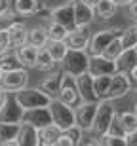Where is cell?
I'll return each mask as SVG.
<instances>
[{
  "label": "cell",
  "instance_id": "6da1fadb",
  "mask_svg": "<svg viewBox=\"0 0 137 146\" xmlns=\"http://www.w3.org/2000/svg\"><path fill=\"white\" fill-rule=\"evenodd\" d=\"M114 118H116V108H114V104H112V101L101 99L97 103V112H95L92 133L95 137H101V135H105V133H109Z\"/></svg>",
  "mask_w": 137,
  "mask_h": 146
},
{
  "label": "cell",
  "instance_id": "7a4b0ae2",
  "mask_svg": "<svg viewBox=\"0 0 137 146\" xmlns=\"http://www.w3.org/2000/svg\"><path fill=\"white\" fill-rule=\"evenodd\" d=\"M48 106H49V112H51V119H53V123L57 125L61 131L69 129L71 125L76 123L74 106H69V104H65L63 101H59L57 97L51 99V103H49Z\"/></svg>",
  "mask_w": 137,
  "mask_h": 146
},
{
  "label": "cell",
  "instance_id": "3957f363",
  "mask_svg": "<svg viewBox=\"0 0 137 146\" xmlns=\"http://www.w3.org/2000/svg\"><path fill=\"white\" fill-rule=\"evenodd\" d=\"M15 97L25 110L36 108V106H48L51 103V97L44 89H40V87H29L27 86V87H23L21 91H15Z\"/></svg>",
  "mask_w": 137,
  "mask_h": 146
},
{
  "label": "cell",
  "instance_id": "277c9868",
  "mask_svg": "<svg viewBox=\"0 0 137 146\" xmlns=\"http://www.w3.org/2000/svg\"><path fill=\"white\" fill-rule=\"evenodd\" d=\"M63 70L72 76H78L82 72H88L90 65V53L86 49H69L67 57L63 59Z\"/></svg>",
  "mask_w": 137,
  "mask_h": 146
},
{
  "label": "cell",
  "instance_id": "5b68a950",
  "mask_svg": "<svg viewBox=\"0 0 137 146\" xmlns=\"http://www.w3.org/2000/svg\"><path fill=\"white\" fill-rule=\"evenodd\" d=\"M57 99L63 101L69 106H76L80 103V93H78V86H76V76L69 74V72H61V84H59V93Z\"/></svg>",
  "mask_w": 137,
  "mask_h": 146
},
{
  "label": "cell",
  "instance_id": "8992f818",
  "mask_svg": "<svg viewBox=\"0 0 137 146\" xmlns=\"http://www.w3.org/2000/svg\"><path fill=\"white\" fill-rule=\"evenodd\" d=\"M0 86L8 93L21 91L23 87L29 86V68H13V70H4L0 78Z\"/></svg>",
  "mask_w": 137,
  "mask_h": 146
},
{
  "label": "cell",
  "instance_id": "52a82bcc",
  "mask_svg": "<svg viewBox=\"0 0 137 146\" xmlns=\"http://www.w3.org/2000/svg\"><path fill=\"white\" fill-rule=\"evenodd\" d=\"M23 116H25V108L21 106V103L17 101L15 93L6 95V101L0 106V121H8V123H21Z\"/></svg>",
  "mask_w": 137,
  "mask_h": 146
},
{
  "label": "cell",
  "instance_id": "ba28073f",
  "mask_svg": "<svg viewBox=\"0 0 137 146\" xmlns=\"http://www.w3.org/2000/svg\"><path fill=\"white\" fill-rule=\"evenodd\" d=\"M99 101H80L74 106V116H76V125H80L84 133H92L95 112H97Z\"/></svg>",
  "mask_w": 137,
  "mask_h": 146
},
{
  "label": "cell",
  "instance_id": "9c48e42d",
  "mask_svg": "<svg viewBox=\"0 0 137 146\" xmlns=\"http://www.w3.org/2000/svg\"><path fill=\"white\" fill-rule=\"evenodd\" d=\"M120 33H122L120 27H109V29H101V31H97V33L90 38V46H88L86 51H88L90 55L103 53V49L109 46V42L112 40V38H116Z\"/></svg>",
  "mask_w": 137,
  "mask_h": 146
},
{
  "label": "cell",
  "instance_id": "30bf717a",
  "mask_svg": "<svg viewBox=\"0 0 137 146\" xmlns=\"http://www.w3.org/2000/svg\"><path fill=\"white\" fill-rule=\"evenodd\" d=\"M132 89H133V84H132L130 74L118 70V72L112 74V80H110V87H109V93H107V99H109V101L122 99V97H126Z\"/></svg>",
  "mask_w": 137,
  "mask_h": 146
},
{
  "label": "cell",
  "instance_id": "8fae6325",
  "mask_svg": "<svg viewBox=\"0 0 137 146\" xmlns=\"http://www.w3.org/2000/svg\"><path fill=\"white\" fill-rule=\"evenodd\" d=\"M88 72L92 76H103V74H114V72H118V68H116L114 59H109V57L99 53V55H90Z\"/></svg>",
  "mask_w": 137,
  "mask_h": 146
},
{
  "label": "cell",
  "instance_id": "7c38bea8",
  "mask_svg": "<svg viewBox=\"0 0 137 146\" xmlns=\"http://www.w3.org/2000/svg\"><path fill=\"white\" fill-rule=\"evenodd\" d=\"M49 19L51 21H57L61 23L63 27H67L69 31L74 29V4L72 2H67L63 6H57L53 10H49Z\"/></svg>",
  "mask_w": 137,
  "mask_h": 146
},
{
  "label": "cell",
  "instance_id": "4fadbf2b",
  "mask_svg": "<svg viewBox=\"0 0 137 146\" xmlns=\"http://www.w3.org/2000/svg\"><path fill=\"white\" fill-rule=\"evenodd\" d=\"M23 121H25V123L34 125V127H44V125L53 123V119H51V112H49V106H36V108L25 110Z\"/></svg>",
  "mask_w": 137,
  "mask_h": 146
},
{
  "label": "cell",
  "instance_id": "5bb4252c",
  "mask_svg": "<svg viewBox=\"0 0 137 146\" xmlns=\"http://www.w3.org/2000/svg\"><path fill=\"white\" fill-rule=\"evenodd\" d=\"M90 38L92 36L88 34V27H74L67 33L65 42L69 49H88Z\"/></svg>",
  "mask_w": 137,
  "mask_h": 146
},
{
  "label": "cell",
  "instance_id": "9a60e30c",
  "mask_svg": "<svg viewBox=\"0 0 137 146\" xmlns=\"http://www.w3.org/2000/svg\"><path fill=\"white\" fill-rule=\"evenodd\" d=\"M74 27H90L95 19V10L84 0H74Z\"/></svg>",
  "mask_w": 137,
  "mask_h": 146
},
{
  "label": "cell",
  "instance_id": "2e32d148",
  "mask_svg": "<svg viewBox=\"0 0 137 146\" xmlns=\"http://www.w3.org/2000/svg\"><path fill=\"white\" fill-rule=\"evenodd\" d=\"M76 86L80 93V101H99L95 87H93V76L90 72H82L76 76Z\"/></svg>",
  "mask_w": 137,
  "mask_h": 146
},
{
  "label": "cell",
  "instance_id": "e0dca14e",
  "mask_svg": "<svg viewBox=\"0 0 137 146\" xmlns=\"http://www.w3.org/2000/svg\"><path fill=\"white\" fill-rule=\"evenodd\" d=\"M19 129H21V123L0 121V146H19L17 142Z\"/></svg>",
  "mask_w": 137,
  "mask_h": 146
},
{
  "label": "cell",
  "instance_id": "ac0fdd59",
  "mask_svg": "<svg viewBox=\"0 0 137 146\" xmlns=\"http://www.w3.org/2000/svg\"><path fill=\"white\" fill-rule=\"evenodd\" d=\"M8 31H10L11 48H19V46H23V44L29 42V29H27V25H25L23 21H19V19H17V21L13 23Z\"/></svg>",
  "mask_w": 137,
  "mask_h": 146
},
{
  "label": "cell",
  "instance_id": "d6986e66",
  "mask_svg": "<svg viewBox=\"0 0 137 146\" xmlns=\"http://www.w3.org/2000/svg\"><path fill=\"white\" fill-rule=\"evenodd\" d=\"M17 142H19V146H38V127L21 121Z\"/></svg>",
  "mask_w": 137,
  "mask_h": 146
},
{
  "label": "cell",
  "instance_id": "ffe728a7",
  "mask_svg": "<svg viewBox=\"0 0 137 146\" xmlns=\"http://www.w3.org/2000/svg\"><path fill=\"white\" fill-rule=\"evenodd\" d=\"M116 68L120 72H130L133 66L137 65V46L135 48L122 49V53L116 57Z\"/></svg>",
  "mask_w": 137,
  "mask_h": 146
},
{
  "label": "cell",
  "instance_id": "44dd1931",
  "mask_svg": "<svg viewBox=\"0 0 137 146\" xmlns=\"http://www.w3.org/2000/svg\"><path fill=\"white\" fill-rule=\"evenodd\" d=\"M61 133H63V131H61L55 123L38 127V146H55L57 137H59Z\"/></svg>",
  "mask_w": 137,
  "mask_h": 146
},
{
  "label": "cell",
  "instance_id": "7402d4cb",
  "mask_svg": "<svg viewBox=\"0 0 137 146\" xmlns=\"http://www.w3.org/2000/svg\"><path fill=\"white\" fill-rule=\"evenodd\" d=\"M17 49V55H19V61H21V65L25 66V68H34V65H36V53H38V48L36 46H33V44H23V46H19Z\"/></svg>",
  "mask_w": 137,
  "mask_h": 146
},
{
  "label": "cell",
  "instance_id": "603a6c76",
  "mask_svg": "<svg viewBox=\"0 0 137 146\" xmlns=\"http://www.w3.org/2000/svg\"><path fill=\"white\" fill-rule=\"evenodd\" d=\"M0 66L2 70H13V68H23L19 55H17L15 48H8L4 51H0Z\"/></svg>",
  "mask_w": 137,
  "mask_h": 146
},
{
  "label": "cell",
  "instance_id": "cb8c5ba5",
  "mask_svg": "<svg viewBox=\"0 0 137 146\" xmlns=\"http://www.w3.org/2000/svg\"><path fill=\"white\" fill-rule=\"evenodd\" d=\"M59 84H61V72L49 70V74L44 76L42 82H40V89H44L49 97L53 99V97H57V93H59Z\"/></svg>",
  "mask_w": 137,
  "mask_h": 146
},
{
  "label": "cell",
  "instance_id": "d4e9b609",
  "mask_svg": "<svg viewBox=\"0 0 137 146\" xmlns=\"http://www.w3.org/2000/svg\"><path fill=\"white\" fill-rule=\"evenodd\" d=\"M13 10L19 17H29L40 11V0H15Z\"/></svg>",
  "mask_w": 137,
  "mask_h": 146
},
{
  "label": "cell",
  "instance_id": "484cf974",
  "mask_svg": "<svg viewBox=\"0 0 137 146\" xmlns=\"http://www.w3.org/2000/svg\"><path fill=\"white\" fill-rule=\"evenodd\" d=\"M55 59L51 57V53L48 51V48H38V53H36V65H34V68L40 72H49L55 68Z\"/></svg>",
  "mask_w": 137,
  "mask_h": 146
},
{
  "label": "cell",
  "instance_id": "4316f807",
  "mask_svg": "<svg viewBox=\"0 0 137 146\" xmlns=\"http://www.w3.org/2000/svg\"><path fill=\"white\" fill-rule=\"evenodd\" d=\"M46 48H48V51L51 53V57L55 59L57 65H61L63 59L67 57V53H69V46H67L65 40H49L46 44Z\"/></svg>",
  "mask_w": 137,
  "mask_h": 146
},
{
  "label": "cell",
  "instance_id": "83f0119b",
  "mask_svg": "<svg viewBox=\"0 0 137 146\" xmlns=\"http://www.w3.org/2000/svg\"><path fill=\"white\" fill-rule=\"evenodd\" d=\"M116 121L122 127L124 133H132L133 129H137V116L133 114V110H122L116 112Z\"/></svg>",
  "mask_w": 137,
  "mask_h": 146
},
{
  "label": "cell",
  "instance_id": "f1b7e54d",
  "mask_svg": "<svg viewBox=\"0 0 137 146\" xmlns=\"http://www.w3.org/2000/svg\"><path fill=\"white\" fill-rule=\"evenodd\" d=\"M116 11H118V6L114 4V0H101L97 6H95V17L99 19H112L116 15Z\"/></svg>",
  "mask_w": 137,
  "mask_h": 146
},
{
  "label": "cell",
  "instance_id": "f546056e",
  "mask_svg": "<svg viewBox=\"0 0 137 146\" xmlns=\"http://www.w3.org/2000/svg\"><path fill=\"white\" fill-rule=\"evenodd\" d=\"M110 80H112V74H103V76H93V87H95V93H97V99H107V93H109L110 87Z\"/></svg>",
  "mask_w": 137,
  "mask_h": 146
},
{
  "label": "cell",
  "instance_id": "4dcf8cb0",
  "mask_svg": "<svg viewBox=\"0 0 137 146\" xmlns=\"http://www.w3.org/2000/svg\"><path fill=\"white\" fill-rule=\"evenodd\" d=\"M48 42H49L48 31H46L44 27L29 29V44H33V46H36V48H44Z\"/></svg>",
  "mask_w": 137,
  "mask_h": 146
},
{
  "label": "cell",
  "instance_id": "1f68e13d",
  "mask_svg": "<svg viewBox=\"0 0 137 146\" xmlns=\"http://www.w3.org/2000/svg\"><path fill=\"white\" fill-rule=\"evenodd\" d=\"M120 38H122V46H124V49L135 48L137 46V27H135V23H133L132 27H128V29H122Z\"/></svg>",
  "mask_w": 137,
  "mask_h": 146
},
{
  "label": "cell",
  "instance_id": "d6a6232c",
  "mask_svg": "<svg viewBox=\"0 0 137 146\" xmlns=\"http://www.w3.org/2000/svg\"><path fill=\"white\" fill-rule=\"evenodd\" d=\"M46 31H48L49 40H65L67 33H69V29L63 27V25L57 23V21H49V25L46 27Z\"/></svg>",
  "mask_w": 137,
  "mask_h": 146
},
{
  "label": "cell",
  "instance_id": "836d02e7",
  "mask_svg": "<svg viewBox=\"0 0 137 146\" xmlns=\"http://www.w3.org/2000/svg\"><path fill=\"white\" fill-rule=\"evenodd\" d=\"M122 49H124V46H122V38H120V34H118L116 38H112V40L109 42V46L103 49L101 55L109 57V59H116V57L122 53Z\"/></svg>",
  "mask_w": 137,
  "mask_h": 146
},
{
  "label": "cell",
  "instance_id": "e575fe53",
  "mask_svg": "<svg viewBox=\"0 0 137 146\" xmlns=\"http://www.w3.org/2000/svg\"><path fill=\"white\" fill-rule=\"evenodd\" d=\"M99 142L105 146H128L126 135H114V133H105L99 137Z\"/></svg>",
  "mask_w": 137,
  "mask_h": 146
},
{
  "label": "cell",
  "instance_id": "d590c367",
  "mask_svg": "<svg viewBox=\"0 0 137 146\" xmlns=\"http://www.w3.org/2000/svg\"><path fill=\"white\" fill-rule=\"evenodd\" d=\"M17 13H15V10H6V11H2L0 13V29H10L13 23L17 21Z\"/></svg>",
  "mask_w": 137,
  "mask_h": 146
},
{
  "label": "cell",
  "instance_id": "8d00e7d4",
  "mask_svg": "<svg viewBox=\"0 0 137 146\" xmlns=\"http://www.w3.org/2000/svg\"><path fill=\"white\" fill-rule=\"evenodd\" d=\"M65 133L69 137H71L72 139V142H74V146H78L80 144V142H82V139H84V129L82 127H80V125H71V127H69V129H65Z\"/></svg>",
  "mask_w": 137,
  "mask_h": 146
},
{
  "label": "cell",
  "instance_id": "74e56055",
  "mask_svg": "<svg viewBox=\"0 0 137 146\" xmlns=\"http://www.w3.org/2000/svg\"><path fill=\"white\" fill-rule=\"evenodd\" d=\"M67 2H74V0H40V10H53V8H57V6H63L67 4Z\"/></svg>",
  "mask_w": 137,
  "mask_h": 146
},
{
  "label": "cell",
  "instance_id": "f35d334b",
  "mask_svg": "<svg viewBox=\"0 0 137 146\" xmlns=\"http://www.w3.org/2000/svg\"><path fill=\"white\" fill-rule=\"evenodd\" d=\"M11 48V42H10V31L8 29H0V51Z\"/></svg>",
  "mask_w": 137,
  "mask_h": 146
},
{
  "label": "cell",
  "instance_id": "ab89813d",
  "mask_svg": "<svg viewBox=\"0 0 137 146\" xmlns=\"http://www.w3.org/2000/svg\"><path fill=\"white\" fill-rule=\"evenodd\" d=\"M55 146H74V142H72V139L67 135L65 131H63V133L57 137V142H55Z\"/></svg>",
  "mask_w": 137,
  "mask_h": 146
},
{
  "label": "cell",
  "instance_id": "60d3db41",
  "mask_svg": "<svg viewBox=\"0 0 137 146\" xmlns=\"http://www.w3.org/2000/svg\"><path fill=\"white\" fill-rule=\"evenodd\" d=\"M126 142L128 146H137V129H133L132 133H126Z\"/></svg>",
  "mask_w": 137,
  "mask_h": 146
},
{
  "label": "cell",
  "instance_id": "b9f144b4",
  "mask_svg": "<svg viewBox=\"0 0 137 146\" xmlns=\"http://www.w3.org/2000/svg\"><path fill=\"white\" fill-rule=\"evenodd\" d=\"M128 11H130V15L133 17V21H137V0H133L132 4L128 6Z\"/></svg>",
  "mask_w": 137,
  "mask_h": 146
},
{
  "label": "cell",
  "instance_id": "7bdbcfd3",
  "mask_svg": "<svg viewBox=\"0 0 137 146\" xmlns=\"http://www.w3.org/2000/svg\"><path fill=\"white\" fill-rule=\"evenodd\" d=\"M128 74H130V78H132V84H133V87H137V65L133 66L132 70L128 72Z\"/></svg>",
  "mask_w": 137,
  "mask_h": 146
},
{
  "label": "cell",
  "instance_id": "ee69618b",
  "mask_svg": "<svg viewBox=\"0 0 137 146\" xmlns=\"http://www.w3.org/2000/svg\"><path fill=\"white\" fill-rule=\"evenodd\" d=\"M11 6H10V0H0V13L6 10H10Z\"/></svg>",
  "mask_w": 137,
  "mask_h": 146
},
{
  "label": "cell",
  "instance_id": "f6af8a7d",
  "mask_svg": "<svg viewBox=\"0 0 137 146\" xmlns=\"http://www.w3.org/2000/svg\"><path fill=\"white\" fill-rule=\"evenodd\" d=\"M6 95H8V91H6L4 87L0 86V106H2V103H4V101H6Z\"/></svg>",
  "mask_w": 137,
  "mask_h": 146
},
{
  "label": "cell",
  "instance_id": "bcb514c9",
  "mask_svg": "<svg viewBox=\"0 0 137 146\" xmlns=\"http://www.w3.org/2000/svg\"><path fill=\"white\" fill-rule=\"evenodd\" d=\"M132 2H133V0H114V4L118 6V8H120V6H130Z\"/></svg>",
  "mask_w": 137,
  "mask_h": 146
},
{
  "label": "cell",
  "instance_id": "7dc6e473",
  "mask_svg": "<svg viewBox=\"0 0 137 146\" xmlns=\"http://www.w3.org/2000/svg\"><path fill=\"white\" fill-rule=\"evenodd\" d=\"M84 2H86V4L90 6V8H93V10H95V6H97L99 2H101V0H84Z\"/></svg>",
  "mask_w": 137,
  "mask_h": 146
},
{
  "label": "cell",
  "instance_id": "c3c4849f",
  "mask_svg": "<svg viewBox=\"0 0 137 146\" xmlns=\"http://www.w3.org/2000/svg\"><path fill=\"white\" fill-rule=\"evenodd\" d=\"M133 114H135V116H137V101H135V103H133Z\"/></svg>",
  "mask_w": 137,
  "mask_h": 146
},
{
  "label": "cell",
  "instance_id": "681fc988",
  "mask_svg": "<svg viewBox=\"0 0 137 146\" xmlns=\"http://www.w3.org/2000/svg\"><path fill=\"white\" fill-rule=\"evenodd\" d=\"M2 72H4V70H2V66H0V78H2Z\"/></svg>",
  "mask_w": 137,
  "mask_h": 146
}]
</instances>
